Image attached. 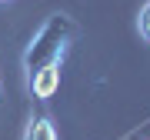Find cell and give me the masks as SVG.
<instances>
[{
	"instance_id": "6da1fadb",
	"label": "cell",
	"mask_w": 150,
	"mask_h": 140,
	"mask_svg": "<svg viewBox=\"0 0 150 140\" xmlns=\"http://www.w3.org/2000/svg\"><path fill=\"white\" fill-rule=\"evenodd\" d=\"M74 20H70L67 13H54L47 17V23L33 33L27 54H23V67H27V74H33V70L47 67V64H64L67 57V47L70 40H74Z\"/></svg>"
},
{
	"instance_id": "7a4b0ae2",
	"label": "cell",
	"mask_w": 150,
	"mask_h": 140,
	"mask_svg": "<svg viewBox=\"0 0 150 140\" xmlns=\"http://www.w3.org/2000/svg\"><path fill=\"white\" fill-rule=\"evenodd\" d=\"M30 77V97H37V100H50L57 93V87H60V64H47V67H40V70H33Z\"/></svg>"
},
{
	"instance_id": "3957f363",
	"label": "cell",
	"mask_w": 150,
	"mask_h": 140,
	"mask_svg": "<svg viewBox=\"0 0 150 140\" xmlns=\"http://www.w3.org/2000/svg\"><path fill=\"white\" fill-rule=\"evenodd\" d=\"M23 140H60L57 137V124L50 117H30L27 130H23Z\"/></svg>"
},
{
	"instance_id": "277c9868",
	"label": "cell",
	"mask_w": 150,
	"mask_h": 140,
	"mask_svg": "<svg viewBox=\"0 0 150 140\" xmlns=\"http://www.w3.org/2000/svg\"><path fill=\"white\" fill-rule=\"evenodd\" d=\"M137 30H140V37H144L150 43V0L144 7H140V17H137Z\"/></svg>"
}]
</instances>
